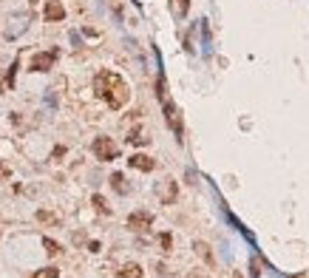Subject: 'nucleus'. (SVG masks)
I'll return each mask as SVG.
<instances>
[{
    "label": "nucleus",
    "mask_w": 309,
    "mask_h": 278,
    "mask_svg": "<svg viewBox=\"0 0 309 278\" xmlns=\"http://www.w3.org/2000/svg\"><path fill=\"white\" fill-rule=\"evenodd\" d=\"M28 20H31V14H26V12L11 14L9 23H6V28H3V37H6V40H17V37L28 28Z\"/></svg>",
    "instance_id": "3"
},
{
    "label": "nucleus",
    "mask_w": 309,
    "mask_h": 278,
    "mask_svg": "<svg viewBox=\"0 0 309 278\" xmlns=\"http://www.w3.org/2000/svg\"><path fill=\"white\" fill-rule=\"evenodd\" d=\"M261 272H258V258H253V278H258Z\"/></svg>",
    "instance_id": "20"
},
{
    "label": "nucleus",
    "mask_w": 309,
    "mask_h": 278,
    "mask_svg": "<svg viewBox=\"0 0 309 278\" xmlns=\"http://www.w3.org/2000/svg\"><path fill=\"white\" fill-rule=\"evenodd\" d=\"M187 9H190V0H176V3H173V12H176V18H185Z\"/></svg>",
    "instance_id": "17"
},
{
    "label": "nucleus",
    "mask_w": 309,
    "mask_h": 278,
    "mask_svg": "<svg viewBox=\"0 0 309 278\" xmlns=\"http://www.w3.org/2000/svg\"><path fill=\"white\" fill-rule=\"evenodd\" d=\"M150 224H153V216H150L148 210H133L131 216H128V227L136 230V233H139V230H148Z\"/></svg>",
    "instance_id": "7"
},
{
    "label": "nucleus",
    "mask_w": 309,
    "mask_h": 278,
    "mask_svg": "<svg viewBox=\"0 0 309 278\" xmlns=\"http://www.w3.org/2000/svg\"><path fill=\"white\" fill-rule=\"evenodd\" d=\"M91 204H94V208H97L99 213H105V216H108V213H111V208H108V202L102 199L99 193H97V196H94V199H91Z\"/></svg>",
    "instance_id": "16"
},
{
    "label": "nucleus",
    "mask_w": 309,
    "mask_h": 278,
    "mask_svg": "<svg viewBox=\"0 0 309 278\" xmlns=\"http://www.w3.org/2000/svg\"><path fill=\"white\" fill-rule=\"evenodd\" d=\"M159 247H162L165 252H170V247H173V236H170V233H162V236H159Z\"/></svg>",
    "instance_id": "18"
},
{
    "label": "nucleus",
    "mask_w": 309,
    "mask_h": 278,
    "mask_svg": "<svg viewBox=\"0 0 309 278\" xmlns=\"http://www.w3.org/2000/svg\"><path fill=\"white\" fill-rule=\"evenodd\" d=\"M128 165L133 168V170H142V174H150L153 168H156V162L150 156H145V154H133L131 159H128Z\"/></svg>",
    "instance_id": "9"
},
{
    "label": "nucleus",
    "mask_w": 309,
    "mask_h": 278,
    "mask_svg": "<svg viewBox=\"0 0 309 278\" xmlns=\"http://www.w3.org/2000/svg\"><path fill=\"white\" fill-rule=\"evenodd\" d=\"M111 188L125 196V193H128V182H125V176L122 174H111Z\"/></svg>",
    "instance_id": "11"
},
{
    "label": "nucleus",
    "mask_w": 309,
    "mask_h": 278,
    "mask_svg": "<svg viewBox=\"0 0 309 278\" xmlns=\"http://www.w3.org/2000/svg\"><path fill=\"white\" fill-rule=\"evenodd\" d=\"M43 14H45V20H48V23H60V20H65V6H62L60 0H48Z\"/></svg>",
    "instance_id": "8"
},
{
    "label": "nucleus",
    "mask_w": 309,
    "mask_h": 278,
    "mask_svg": "<svg viewBox=\"0 0 309 278\" xmlns=\"http://www.w3.org/2000/svg\"><path fill=\"white\" fill-rule=\"evenodd\" d=\"M165 120H168V125L173 128V134H176V139L179 142H185V125H182V116H179V108L170 100H165Z\"/></svg>",
    "instance_id": "4"
},
{
    "label": "nucleus",
    "mask_w": 309,
    "mask_h": 278,
    "mask_svg": "<svg viewBox=\"0 0 309 278\" xmlns=\"http://www.w3.org/2000/svg\"><path fill=\"white\" fill-rule=\"evenodd\" d=\"M37 222H43V224H60V216H54L48 210H37Z\"/></svg>",
    "instance_id": "13"
},
{
    "label": "nucleus",
    "mask_w": 309,
    "mask_h": 278,
    "mask_svg": "<svg viewBox=\"0 0 309 278\" xmlns=\"http://www.w3.org/2000/svg\"><path fill=\"white\" fill-rule=\"evenodd\" d=\"M31 278H60V270L57 267H45V270H37Z\"/></svg>",
    "instance_id": "15"
},
{
    "label": "nucleus",
    "mask_w": 309,
    "mask_h": 278,
    "mask_svg": "<svg viewBox=\"0 0 309 278\" xmlns=\"http://www.w3.org/2000/svg\"><path fill=\"white\" fill-rule=\"evenodd\" d=\"M119 278H142V267L139 264H125L119 270Z\"/></svg>",
    "instance_id": "12"
},
{
    "label": "nucleus",
    "mask_w": 309,
    "mask_h": 278,
    "mask_svg": "<svg viewBox=\"0 0 309 278\" xmlns=\"http://www.w3.org/2000/svg\"><path fill=\"white\" fill-rule=\"evenodd\" d=\"M156 196H159L162 204H173L176 196H179V184L173 182V179H165V182L156 184Z\"/></svg>",
    "instance_id": "6"
},
{
    "label": "nucleus",
    "mask_w": 309,
    "mask_h": 278,
    "mask_svg": "<svg viewBox=\"0 0 309 278\" xmlns=\"http://www.w3.org/2000/svg\"><path fill=\"white\" fill-rule=\"evenodd\" d=\"M9 176H11V168L6 162H0V179H9Z\"/></svg>",
    "instance_id": "19"
},
{
    "label": "nucleus",
    "mask_w": 309,
    "mask_h": 278,
    "mask_svg": "<svg viewBox=\"0 0 309 278\" xmlns=\"http://www.w3.org/2000/svg\"><path fill=\"white\" fill-rule=\"evenodd\" d=\"M91 148H94V156H97L99 162H114V159H119V145H116L111 136H97Z\"/></svg>",
    "instance_id": "2"
},
{
    "label": "nucleus",
    "mask_w": 309,
    "mask_h": 278,
    "mask_svg": "<svg viewBox=\"0 0 309 278\" xmlns=\"http://www.w3.org/2000/svg\"><path fill=\"white\" fill-rule=\"evenodd\" d=\"M88 250L91 252H99V242H88Z\"/></svg>",
    "instance_id": "21"
},
{
    "label": "nucleus",
    "mask_w": 309,
    "mask_h": 278,
    "mask_svg": "<svg viewBox=\"0 0 309 278\" xmlns=\"http://www.w3.org/2000/svg\"><path fill=\"white\" fill-rule=\"evenodd\" d=\"M57 62V48H51V52H37L34 57H31V62H28V71H48Z\"/></svg>",
    "instance_id": "5"
},
{
    "label": "nucleus",
    "mask_w": 309,
    "mask_h": 278,
    "mask_svg": "<svg viewBox=\"0 0 309 278\" xmlns=\"http://www.w3.org/2000/svg\"><path fill=\"white\" fill-rule=\"evenodd\" d=\"M193 250H196V256H199L207 267H216V256H213V250H210V244H207V242H193Z\"/></svg>",
    "instance_id": "10"
},
{
    "label": "nucleus",
    "mask_w": 309,
    "mask_h": 278,
    "mask_svg": "<svg viewBox=\"0 0 309 278\" xmlns=\"http://www.w3.org/2000/svg\"><path fill=\"white\" fill-rule=\"evenodd\" d=\"M233 278H244V276H241V272H236V276H233Z\"/></svg>",
    "instance_id": "22"
},
{
    "label": "nucleus",
    "mask_w": 309,
    "mask_h": 278,
    "mask_svg": "<svg viewBox=\"0 0 309 278\" xmlns=\"http://www.w3.org/2000/svg\"><path fill=\"white\" fill-rule=\"evenodd\" d=\"M43 247H45V252H48V256H60V252H62V247L54 242V238H43Z\"/></svg>",
    "instance_id": "14"
},
{
    "label": "nucleus",
    "mask_w": 309,
    "mask_h": 278,
    "mask_svg": "<svg viewBox=\"0 0 309 278\" xmlns=\"http://www.w3.org/2000/svg\"><path fill=\"white\" fill-rule=\"evenodd\" d=\"M94 94H97L99 100H105L108 108L119 111V108H125V102L131 100V88H128V82H125L119 74L102 68L97 77H94Z\"/></svg>",
    "instance_id": "1"
}]
</instances>
